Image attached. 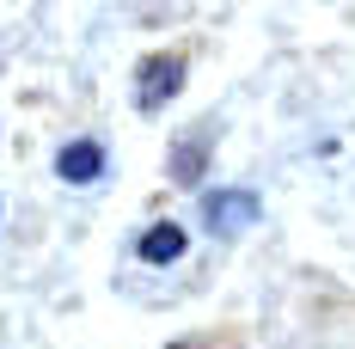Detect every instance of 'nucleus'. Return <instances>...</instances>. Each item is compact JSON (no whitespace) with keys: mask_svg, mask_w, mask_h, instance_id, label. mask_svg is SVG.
<instances>
[{"mask_svg":"<svg viewBox=\"0 0 355 349\" xmlns=\"http://www.w3.org/2000/svg\"><path fill=\"white\" fill-rule=\"evenodd\" d=\"M202 227L209 233H245V227H257L263 221V196L257 190H245V184H233V190H202Z\"/></svg>","mask_w":355,"mask_h":349,"instance_id":"obj_1","label":"nucleus"},{"mask_svg":"<svg viewBox=\"0 0 355 349\" xmlns=\"http://www.w3.org/2000/svg\"><path fill=\"white\" fill-rule=\"evenodd\" d=\"M172 349H202V343H172Z\"/></svg>","mask_w":355,"mask_h":349,"instance_id":"obj_6","label":"nucleus"},{"mask_svg":"<svg viewBox=\"0 0 355 349\" xmlns=\"http://www.w3.org/2000/svg\"><path fill=\"white\" fill-rule=\"evenodd\" d=\"M184 92V56H172V49H159V56H147L141 68H135V105L153 117V110H166Z\"/></svg>","mask_w":355,"mask_h":349,"instance_id":"obj_2","label":"nucleus"},{"mask_svg":"<svg viewBox=\"0 0 355 349\" xmlns=\"http://www.w3.org/2000/svg\"><path fill=\"white\" fill-rule=\"evenodd\" d=\"M184 251H190V233H184L178 221H153L141 239H135V257H141L147 270H166V264H178Z\"/></svg>","mask_w":355,"mask_h":349,"instance_id":"obj_4","label":"nucleus"},{"mask_svg":"<svg viewBox=\"0 0 355 349\" xmlns=\"http://www.w3.org/2000/svg\"><path fill=\"white\" fill-rule=\"evenodd\" d=\"M55 178L62 184H98L105 178V141H62L55 147Z\"/></svg>","mask_w":355,"mask_h":349,"instance_id":"obj_3","label":"nucleus"},{"mask_svg":"<svg viewBox=\"0 0 355 349\" xmlns=\"http://www.w3.org/2000/svg\"><path fill=\"white\" fill-rule=\"evenodd\" d=\"M209 153H214V129H196L190 141L172 147V184H202L209 178Z\"/></svg>","mask_w":355,"mask_h":349,"instance_id":"obj_5","label":"nucleus"}]
</instances>
